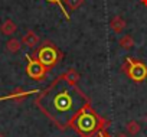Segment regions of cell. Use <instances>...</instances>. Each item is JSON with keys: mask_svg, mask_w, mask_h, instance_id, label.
<instances>
[{"mask_svg": "<svg viewBox=\"0 0 147 137\" xmlns=\"http://www.w3.org/2000/svg\"><path fill=\"white\" fill-rule=\"evenodd\" d=\"M36 105L59 128H65L90 105V100L77 84H72L65 75H61L38 95Z\"/></svg>", "mask_w": 147, "mask_h": 137, "instance_id": "cell-1", "label": "cell"}, {"mask_svg": "<svg viewBox=\"0 0 147 137\" xmlns=\"http://www.w3.org/2000/svg\"><path fill=\"white\" fill-rule=\"evenodd\" d=\"M28 58V68H26V71H28V75L30 77V78H35V80H40V78H43L45 77V74H46V68L38 61V59H33V58H30V56H26Z\"/></svg>", "mask_w": 147, "mask_h": 137, "instance_id": "cell-4", "label": "cell"}, {"mask_svg": "<svg viewBox=\"0 0 147 137\" xmlns=\"http://www.w3.org/2000/svg\"><path fill=\"white\" fill-rule=\"evenodd\" d=\"M102 118L88 105L74 118L71 126L82 137H94L102 128Z\"/></svg>", "mask_w": 147, "mask_h": 137, "instance_id": "cell-2", "label": "cell"}, {"mask_svg": "<svg viewBox=\"0 0 147 137\" xmlns=\"http://www.w3.org/2000/svg\"><path fill=\"white\" fill-rule=\"evenodd\" d=\"M38 42V38H36V35L35 33H32V32H29L28 35H25V38H23V43H26L28 46H35V43Z\"/></svg>", "mask_w": 147, "mask_h": 137, "instance_id": "cell-7", "label": "cell"}, {"mask_svg": "<svg viewBox=\"0 0 147 137\" xmlns=\"http://www.w3.org/2000/svg\"><path fill=\"white\" fill-rule=\"evenodd\" d=\"M46 70H49V68H52L56 62H58V59H59V53H58V51H56V48L55 46H52V45H45V46H42L39 51H38V58H36Z\"/></svg>", "mask_w": 147, "mask_h": 137, "instance_id": "cell-3", "label": "cell"}, {"mask_svg": "<svg viewBox=\"0 0 147 137\" xmlns=\"http://www.w3.org/2000/svg\"><path fill=\"white\" fill-rule=\"evenodd\" d=\"M15 30H16V25L12 20H6L2 25V33H5V35H12Z\"/></svg>", "mask_w": 147, "mask_h": 137, "instance_id": "cell-6", "label": "cell"}, {"mask_svg": "<svg viewBox=\"0 0 147 137\" xmlns=\"http://www.w3.org/2000/svg\"><path fill=\"white\" fill-rule=\"evenodd\" d=\"M128 63H130V68L127 70V72H128V75H130L133 80L141 81V80L146 78V75H147V68H146L143 63L134 62V61H131V59H128Z\"/></svg>", "mask_w": 147, "mask_h": 137, "instance_id": "cell-5", "label": "cell"}, {"mask_svg": "<svg viewBox=\"0 0 147 137\" xmlns=\"http://www.w3.org/2000/svg\"><path fill=\"white\" fill-rule=\"evenodd\" d=\"M0 137H3V136H0Z\"/></svg>", "mask_w": 147, "mask_h": 137, "instance_id": "cell-12", "label": "cell"}, {"mask_svg": "<svg viewBox=\"0 0 147 137\" xmlns=\"http://www.w3.org/2000/svg\"><path fill=\"white\" fill-rule=\"evenodd\" d=\"M7 49H9L10 52H18V51L20 49V42L16 40V39H10V40L7 42Z\"/></svg>", "mask_w": 147, "mask_h": 137, "instance_id": "cell-8", "label": "cell"}, {"mask_svg": "<svg viewBox=\"0 0 147 137\" xmlns=\"http://www.w3.org/2000/svg\"><path fill=\"white\" fill-rule=\"evenodd\" d=\"M101 137H108V136H101Z\"/></svg>", "mask_w": 147, "mask_h": 137, "instance_id": "cell-11", "label": "cell"}, {"mask_svg": "<svg viewBox=\"0 0 147 137\" xmlns=\"http://www.w3.org/2000/svg\"><path fill=\"white\" fill-rule=\"evenodd\" d=\"M46 2H49V3H56V5L61 7V10L63 12V15L66 16V19H69V15H68L66 9H65V7H63V5H62V0H46Z\"/></svg>", "mask_w": 147, "mask_h": 137, "instance_id": "cell-9", "label": "cell"}, {"mask_svg": "<svg viewBox=\"0 0 147 137\" xmlns=\"http://www.w3.org/2000/svg\"><path fill=\"white\" fill-rule=\"evenodd\" d=\"M128 130H130L131 133H137L140 128H138V124H137V123H130V124H128Z\"/></svg>", "mask_w": 147, "mask_h": 137, "instance_id": "cell-10", "label": "cell"}]
</instances>
